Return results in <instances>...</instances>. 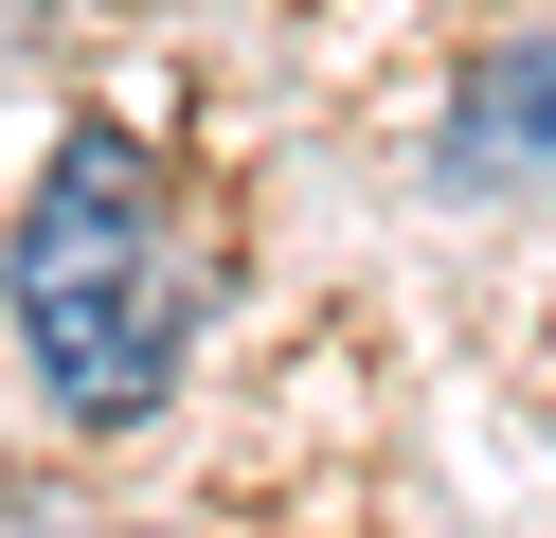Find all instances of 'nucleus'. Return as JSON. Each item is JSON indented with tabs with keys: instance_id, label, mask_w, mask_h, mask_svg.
Segmentation results:
<instances>
[{
	"instance_id": "1",
	"label": "nucleus",
	"mask_w": 556,
	"mask_h": 538,
	"mask_svg": "<svg viewBox=\"0 0 556 538\" xmlns=\"http://www.w3.org/2000/svg\"><path fill=\"white\" fill-rule=\"evenodd\" d=\"M0 305H18V359L54 377V413H90V430L162 413V377L198 341V234L162 198L144 126H54L37 198L0 234Z\"/></svg>"
},
{
	"instance_id": "2",
	"label": "nucleus",
	"mask_w": 556,
	"mask_h": 538,
	"mask_svg": "<svg viewBox=\"0 0 556 538\" xmlns=\"http://www.w3.org/2000/svg\"><path fill=\"white\" fill-rule=\"evenodd\" d=\"M448 162H556V36H503L484 54V108H467Z\"/></svg>"
}]
</instances>
